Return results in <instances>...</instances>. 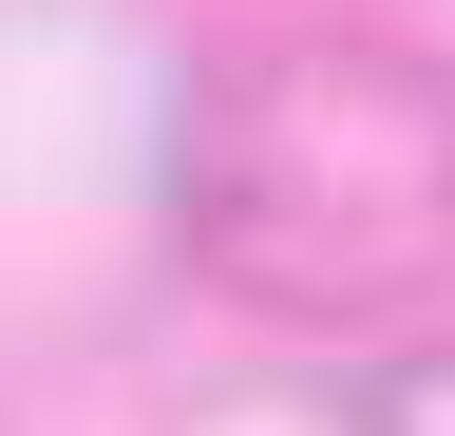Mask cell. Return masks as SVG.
Masks as SVG:
<instances>
[{"mask_svg":"<svg viewBox=\"0 0 455 436\" xmlns=\"http://www.w3.org/2000/svg\"><path fill=\"white\" fill-rule=\"evenodd\" d=\"M190 228L247 304L284 322H379L455 266V95L323 38V58H266L190 152Z\"/></svg>","mask_w":455,"mask_h":436,"instance_id":"6da1fadb","label":"cell"},{"mask_svg":"<svg viewBox=\"0 0 455 436\" xmlns=\"http://www.w3.org/2000/svg\"><path fill=\"white\" fill-rule=\"evenodd\" d=\"M379 436H455V361H398L379 379Z\"/></svg>","mask_w":455,"mask_h":436,"instance_id":"7a4b0ae2","label":"cell"}]
</instances>
